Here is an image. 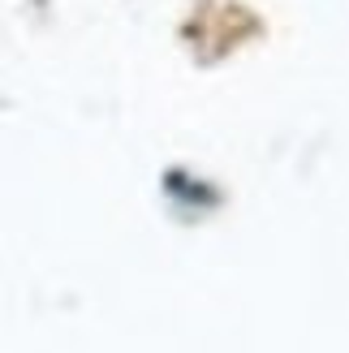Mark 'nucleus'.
Segmentation results:
<instances>
[]
</instances>
